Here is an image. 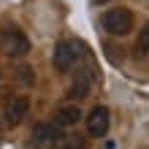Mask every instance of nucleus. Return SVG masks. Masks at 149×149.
Returning <instances> with one entry per match:
<instances>
[{
	"label": "nucleus",
	"instance_id": "nucleus-1",
	"mask_svg": "<svg viewBox=\"0 0 149 149\" xmlns=\"http://www.w3.org/2000/svg\"><path fill=\"white\" fill-rule=\"evenodd\" d=\"M84 57V43L81 41H73V38H65L54 46V54H52V63H54V71L60 73H68L71 68H76V63Z\"/></svg>",
	"mask_w": 149,
	"mask_h": 149
},
{
	"label": "nucleus",
	"instance_id": "nucleus-2",
	"mask_svg": "<svg viewBox=\"0 0 149 149\" xmlns=\"http://www.w3.org/2000/svg\"><path fill=\"white\" fill-rule=\"evenodd\" d=\"M100 24H103V30L109 33V36H127L130 30H133V11L125 6H117V8H109L106 14L100 16Z\"/></svg>",
	"mask_w": 149,
	"mask_h": 149
},
{
	"label": "nucleus",
	"instance_id": "nucleus-3",
	"mask_svg": "<svg viewBox=\"0 0 149 149\" xmlns=\"http://www.w3.org/2000/svg\"><path fill=\"white\" fill-rule=\"evenodd\" d=\"M0 49L8 57H24L30 52V41H27V36L22 30L6 27V30H0Z\"/></svg>",
	"mask_w": 149,
	"mask_h": 149
},
{
	"label": "nucleus",
	"instance_id": "nucleus-4",
	"mask_svg": "<svg viewBox=\"0 0 149 149\" xmlns=\"http://www.w3.org/2000/svg\"><path fill=\"white\" fill-rule=\"evenodd\" d=\"M111 127V114L106 106H95L90 111V117H87V133H90L92 138H103L109 133Z\"/></svg>",
	"mask_w": 149,
	"mask_h": 149
},
{
	"label": "nucleus",
	"instance_id": "nucleus-5",
	"mask_svg": "<svg viewBox=\"0 0 149 149\" xmlns=\"http://www.w3.org/2000/svg\"><path fill=\"white\" fill-rule=\"evenodd\" d=\"M27 114H30V98H24V95H14V98L6 103V109H3V117H6L8 125L24 122Z\"/></svg>",
	"mask_w": 149,
	"mask_h": 149
},
{
	"label": "nucleus",
	"instance_id": "nucleus-6",
	"mask_svg": "<svg viewBox=\"0 0 149 149\" xmlns=\"http://www.w3.org/2000/svg\"><path fill=\"white\" fill-rule=\"evenodd\" d=\"M92 71L90 68H84V71H79V76L73 79V84H71V98H76V100H81V98H87L90 95V90H92Z\"/></svg>",
	"mask_w": 149,
	"mask_h": 149
},
{
	"label": "nucleus",
	"instance_id": "nucleus-7",
	"mask_svg": "<svg viewBox=\"0 0 149 149\" xmlns=\"http://www.w3.org/2000/svg\"><path fill=\"white\" fill-rule=\"evenodd\" d=\"M76 122H81V109L79 106H60L54 111V125L63 130V127H73Z\"/></svg>",
	"mask_w": 149,
	"mask_h": 149
},
{
	"label": "nucleus",
	"instance_id": "nucleus-8",
	"mask_svg": "<svg viewBox=\"0 0 149 149\" xmlns=\"http://www.w3.org/2000/svg\"><path fill=\"white\" fill-rule=\"evenodd\" d=\"M60 138V127L54 125V122H41V125H36V130H33V141L46 146V144H54Z\"/></svg>",
	"mask_w": 149,
	"mask_h": 149
},
{
	"label": "nucleus",
	"instance_id": "nucleus-9",
	"mask_svg": "<svg viewBox=\"0 0 149 149\" xmlns=\"http://www.w3.org/2000/svg\"><path fill=\"white\" fill-rule=\"evenodd\" d=\"M136 54L138 57H146L149 54V22L141 27V33H138V38H136Z\"/></svg>",
	"mask_w": 149,
	"mask_h": 149
},
{
	"label": "nucleus",
	"instance_id": "nucleus-10",
	"mask_svg": "<svg viewBox=\"0 0 149 149\" xmlns=\"http://www.w3.org/2000/svg\"><path fill=\"white\" fill-rule=\"evenodd\" d=\"M87 141L81 136H68V138H57L54 141V149H84Z\"/></svg>",
	"mask_w": 149,
	"mask_h": 149
},
{
	"label": "nucleus",
	"instance_id": "nucleus-11",
	"mask_svg": "<svg viewBox=\"0 0 149 149\" xmlns=\"http://www.w3.org/2000/svg\"><path fill=\"white\" fill-rule=\"evenodd\" d=\"M16 76H19V81H22V84H33V81H36V73H33V68H19V71H16Z\"/></svg>",
	"mask_w": 149,
	"mask_h": 149
},
{
	"label": "nucleus",
	"instance_id": "nucleus-12",
	"mask_svg": "<svg viewBox=\"0 0 149 149\" xmlns=\"http://www.w3.org/2000/svg\"><path fill=\"white\" fill-rule=\"evenodd\" d=\"M92 3H98V6H100V3H109V0H92Z\"/></svg>",
	"mask_w": 149,
	"mask_h": 149
}]
</instances>
